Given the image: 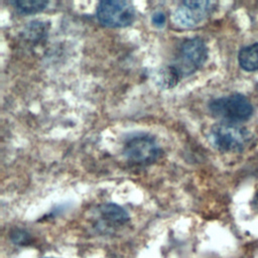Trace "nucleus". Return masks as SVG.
Returning a JSON list of instances; mask_svg holds the SVG:
<instances>
[{
    "label": "nucleus",
    "instance_id": "nucleus-3",
    "mask_svg": "<svg viewBox=\"0 0 258 258\" xmlns=\"http://www.w3.org/2000/svg\"><path fill=\"white\" fill-rule=\"evenodd\" d=\"M210 112L223 122L238 123L250 118L253 108L249 100L240 94H233L213 100L209 104Z\"/></svg>",
    "mask_w": 258,
    "mask_h": 258
},
{
    "label": "nucleus",
    "instance_id": "nucleus-7",
    "mask_svg": "<svg viewBox=\"0 0 258 258\" xmlns=\"http://www.w3.org/2000/svg\"><path fill=\"white\" fill-rule=\"evenodd\" d=\"M98 212L101 222L109 228L122 226L129 221L127 212L116 204H104L99 207Z\"/></svg>",
    "mask_w": 258,
    "mask_h": 258
},
{
    "label": "nucleus",
    "instance_id": "nucleus-5",
    "mask_svg": "<svg viewBox=\"0 0 258 258\" xmlns=\"http://www.w3.org/2000/svg\"><path fill=\"white\" fill-rule=\"evenodd\" d=\"M123 153L130 162L145 165L152 163L158 158L160 147L152 136L138 134L125 142Z\"/></svg>",
    "mask_w": 258,
    "mask_h": 258
},
{
    "label": "nucleus",
    "instance_id": "nucleus-11",
    "mask_svg": "<svg viewBox=\"0 0 258 258\" xmlns=\"http://www.w3.org/2000/svg\"><path fill=\"white\" fill-rule=\"evenodd\" d=\"M11 240L14 244L24 245L29 241V234L24 230L17 229L11 233Z\"/></svg>",
    "mask_w": 258,
    "mask_h": 258
},
{
    "label": "nucleus",
    "instance_id": "nucleus-10",
    "mask_svg": "<svg viewBox=\"0 0 258 258\" xmlns=\"http://www.w3.org/2000/svg\"><path fill=\"white\" fill-rule=\"evenodd\" d=\"M10 3L21 14H34L42 11L48 5V2L43 0H17Z\"/></svg>",
    "mask_w": 258,
    "mask_h": 258
},
{
    "label": "nucleus",
    "instance_id": "nucleus-4",
    "mask_svg": "<svg viewBox=\"0 0 258 258\" xmlns=\"http://www.w3.org/2000/svg\"><path fill=\"white\" fill-rule=\"evenodd\" d=\"M100 23L108 27H126L136 18V11L132 3L121 0L101 1L96 9Z\"/></svg>",
    "mask_w": 258,
    "mask_h": 258
},
{
    "label": "nucleus",
    "instance_id": "nucleus-2",
    "mask_svg": "<svg viewBox=\"0 0 258 258\" xmlns=\"http://www.w3.org/2000/svg\"><path fill=\"white\" fill-rule=\"evenodd\" d=\"M211 138L220 151L240 152L250 144L252 135L238 123L222 121L212 127Z\"/></svg>",
    "mask_w": 258,
    "mask_h": 258
},
{
    "label": "nucleus",
    "instance_id": "nucleus-14",
    "mask_svg": "<svg viewBox=\"0 0 258 258\" xmlns=\"http://www.w3.org/2000/svg\"><path fill=\"white\" fill-rule=\"evenodd\" d=\"M43 258H53V257H43Z\"/></svg>",
    "mask_w": 258,
    "mask_h": 258
},
{
    "label": "nucleus",
    "instance_id": "nucleus-8",
    "mask_svg": "<svg viewBox=\"0 0 258 258\" xmlns=\"http://www.w3.org/2000/svg\"><path fill=\"white\" fill-rule=\"evenodd\" d=\"M155 84L163 90L171 89L175 87L178 82L181 80L180 76L176 72V70L171 66H165L161 68L155 75Z\"/></svg>",
    "mask_w": 258,
    "mask_h": 258
},
{
    "label": "nucleus",
    "instance_id": "nucleus-6",
    "mask_svg": "<svg viewBox=\"0 0 258 258\" xmlns=\"http://www.w3.org/2000/svg\"><path fill=\"white\" fill-rule=\"evenodd\" d=\"M214 7L215 3L212 1H183L173 11L172 21L180 27H195L212 13Z\"/></svg>",
    "mask_w": 258,
    "mask_h": 258
},
{
    "label": "nucleus",
    "instance_id": "nucleus-12",
    "mask_svg": "<svg viewBox=\"0 0 258 258\" xmlns=\"http://www.w3.org/2000/svg\"><path fill=\"white\" fill-rule=\"evenodd\" d=\"M151 21L153 23L154 26L156 27H163L165 22H166V17L164 15L163 12H160V11H157L155 12L153 15H152V18H151Z\"/></svg>",
    "mask_w": 258,
    "mask_h": 258
},
{
    "label": "nucleus",
    "instance_id": "nucleus-1",
    "mask_svg": "<svg viewBox=\"0 0 258 258\" xmlns=\"http://www.w3.org/2000/svg\"><path fill=\"white\" fill-rule=\"evenodd\" d=\"M207 57L208 47L202 38H186L179 44L177 54L170 64L182 79L200 70L207 60Z\"/></svg>",
    "mask_w": 258,
    "mask_h": 258
},
{
    "label": "nucleus",
    "instance_id": "nucleus-9",
    "mask_svg": "<svg viewBox=\"0 0 258 258\" xmlns=\"http://www.w3.org/2000/svg\"><path fill=\"white\" fill-rule=\"evenodd\" d=\"M240 67L248 72L258 70V43L242 48L238 55Z\"/></svg>",
    "mask_w": 258,
    "mask_h": 258
},
{
    "label": "nucleus",
    "instance_id": "nucleus-13",
    "mask_svg": "<svg viewBox=\"0 0 258 258\" xmlns=\"http://www.w3.org/2000/svg\"><path fill=\"white\" fill-rule=\"evenodd\" d=\"M252 206H253V209L258 213V189H257V191L255 192V195L253 197Z\"/></svg>",
    "mask_w": 258,
    "mask_h": 258
}]
</instances>
